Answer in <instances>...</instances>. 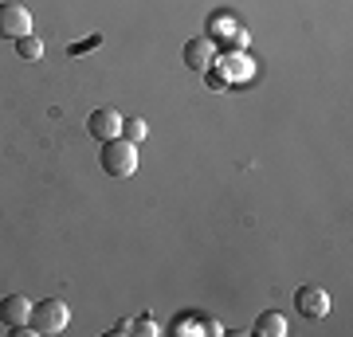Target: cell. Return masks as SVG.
Returning a JSON list of instances; mask_svg holds the SVG:
<instances>
[{
    "mask_svg": "<svg viewBox=\"0 0 353 337\" xmlns=\"http://www.w3.org/2000/svg\"><path fill=\"white\" fill-rule=\"evenodd\" d=\"M224 63H228V71H224L228 79H243V75H252V63L243 59V55H228Z\"/></svg>",
    "mask_w": 353,
    "mask_h": 337,
    "instance_id": "12",
    "label": "cell"
},
{
    "mask_svg": "<svg viewBox=\"0 0 353 337\" xmlns=\"http://www.w3.org/2000/svg\"><path fill=\"white\" fill-rule=\"evenodd\" d=\"M32 32V12H28L20 0H4L0 4V36L4 39H20Z\"/></svg>",
    "mask_w": 353,
    "mask_h": 337,
    "instance_id": "3",
    "label": "cell"
},
{
    "mask_svg": "<svg viewBox=\"0 0 353 337\" xmlns=\"http://www.w3.org/2000/svg\"><path fill=\"white\" fill-rule=\"evenodd\" d=\"M102 169L110 176H118V181H126V176H134V169H138V145L126 138H110L102 141Z\"/></svg>",
    "mask_w": 353,
    "mask_h": 337,
    "instance_id": "1",
    "label": "cell"
},
{
    "mask_svg": "<svg viewBox=\"0 0 353 337\" xmlns=\"http://www.w3.org/2000/svg\"><path fill=\"white\" fill-rule=\"evenodd\" d=\"M67 322H71V310H67L63 298H43L32 306V329L36 334H63Z\"/></svg>",
    "mask_w": 353,
    "mask_h": 337,
    "instance_id": "2",
    "label": "cell"
},
{
    "mask_svg": "<svg viewBox=\"0 0 353 337\" xmlns=\"http://www.w3.org/2000/svg\"><path fill=\"white\" fill-rule=\"evenodd\" d=\"M0 322L8 325H28L32 322V302L24 294H8V298H0Z\"/></svg>",
    "mask_w": 353,
    "mask_h": 337,
    "instance_id": "7",
    "label": "cell"
},
{
    "mask_svg": "<svg viewBox=\"0 0 353 337\" xmlns=\"http://www.w3.org/2000/svg\"><path fill=\"white\" fill-rule=\"evenodd\" d=\"M185 63H189V71H208L216 63V39L208 36H196L185 43Z\"/></svg>",
    "mask_w": 353,
    "mask_h": 337,
    "instance_id": "6",
    "label": "cell"
},
{
    "mask_svg": "<svg viewBox=\"0 0 353 337\" xmlns=\"http://www.w3.org/2000/svg\"><path fill=\"white\" fill-rule=\"evenodd\" d=\"M204 83H208V87H212V90H224V87H228V75H224V71H220V67H216V63H212V67L204 71Z\"/></svg>",
    "mask_w": 353,
    "mask_h": 337,
    "instance_id": "13",
    "label": "cell"
},
{
    "mask_svg": "<svg viewBox=\"0 0 353 337\" xmlns=\"http://www.w3.org/2000/svg\"><path fill=\"white\" fill-rule=\"evenodd\" d=\"M16 55H20V59H28V63H36L39 55H43L39 36H32V32H28V36H20V39H16Z\"/></svg>",
    "mask_w": 353,
    "mask_h": 337,
    "instance_id": "10",
    "label": "cell"
},
{
    "mask_svg": "<svg viewBox=\"0 0 353 337\" xmlns=\"http://www.w3.org/2000/svg\"><path fill=\"white\" fill-rule=\"evenodd\" d=\"M130 334H157V325H153L150 318H141V322H134V325H130Z\"/></svg>",
    "mask_w": 353,
    "mask_h": 337,
    "instance_id": "14",
    "label": "cell"
},
{
    "mask_svg": "<svg viewBox=\"0 0 353 337\" xmlns=\"http://www.w3.org/2000/svg\"><path fill=\"white\" fill-rule=\"evenodd\" d=\"M236 28H240V24H236L228 12H212V16H208V39H228Z\"/></svg>",
    "mask_w": 353,
    "mask_h": 337,
    "instance_id": "9",
    "label": "cell"
},
{
    "mask_svg": "<svg viewBox=\"0 0 353 337\" xmlns=\"http://www.w3.org/2000/svg\"><path fill=\"white\" fill-rule=\"evenodd\" d=\"M99 43H102V36H90V39H83V43H75L71 51L79 55V51H87V48H99Z\"/></svg>",
    "mask_w": 353,
    "mask_h": 337,
    "instance_id": "15",
    "label": "cell"
},
{
    "mask_svg": "<svg viewBox=\"0 0 353 337\" xmlns=\"http://www.w3.org/2000/svg\"><path fill=\"white\" fill-rule=\"evenodd\" d=\"M294 310L303 318H326L330 314V294L322 287H299L294 290Z\"/></svg>",
    "mask_w": 353,
    "mask_h": 337,
    "instance_id": "5",
    "label": "cell"
},
{
    "mask_svg": "<svg viewBox=\"0 0 353 337\" xmlns=\"http://www.w3.org/2000/svg\"><path fill=\"white\" fill-rule=\"evenodd\" d=\"M145 134H150V125L141 122V118H122V138L126 141L138 145V141H145Z\"/></svg>",
    "mask_w": 353,
    "mask_h": 337,
    "instance_id": "11",
    "label": "cell"
},
{
    "mask_svg": "<svg viewBox=\"0 0 353 337\" xmlns=\"http://www.w3.org/2000/svg\"><path fill=\"white\" fill-rule=\"evenodd\" d=\"M87 130H90V138H99V141L122 138V114L110 110V106H99V110L87 118Z\"/></svg>",
    "mask_w": 353,
    "mask_h": 337,
    "instance_id": "4",
    "label": "cell"
},
{
    "mask_svg": "<svg viewBox=\"0 0 353 337\" xmlns=\"http://www.w3.org/2000/svg\"><path fill=\"white\" fill-rule=\"evenodd\" d=\"M252 334L255 337H283L287 334V318H283L279 310H263L259 314V322L252 325Z\"/></svg>",
    "mask_w": 353,
    "mask_h": 337,
    "instance_id": "8",
    "label": "cell"
}]
</instances>
